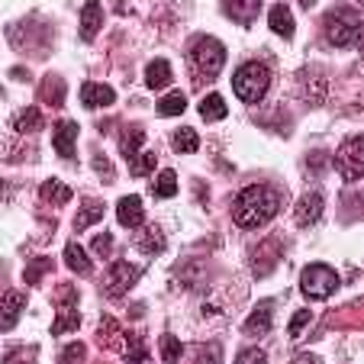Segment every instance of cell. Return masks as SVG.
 <instances>
[{"mask_svg":"<svg viewBox=\"0 0 364 364\" xmlns=\"http://www.w3.org/2000/svg\"><path fill=\"white\" fill-rule=\"evenodd\" d=\"M277 210H281V194L268 184H252L233 200V219L242 229L264 226L268 219L277 216Z\"/></svg>","mask_w":364,"mask_h":364,"instance_id":"cell-1","label":"cell"},{"mask_svg":"<svg viewBox=\"0 0 364 364\" xmlns=\"http://www.w3.org/2000/svg\"><path fill=\"white\" fill-rule=\"evenodd\" d=\"M361 30L364 20L355 7H339L326 13V39L339 49H351V45L361 42Z\"/></svg>","mask_w":364,"mask_h":364,"instance_id":"cell-2","label":"cell"},{"mask_svg":"<svg viewBox=\"0 0 364 364\" xmlns=\"http://www.w3.org/2000/svg\"><path fill=\"white\" fill-rule=\"evenodd\" d=\"M226 65V49L223 42L213 36H200L197 42L190 45V68L200 81H213Z\"/></svg>","mask_w":364,"mask_h":364,"instance_id":"cell-3","label":"cell"},{"mask_svg":"<svg viewBox=\"0 0 364 364\" xmlns=\"http://www.w3.org/2000/svg\"><path fill=\"white\" fill-rule=\"evenodd\" d=\"M233 88H235V97H239V100L258 103L271 88V71L262 65V61H245V65L233 74Z\"/></svg>","mask_w":364,"mask_h":364,"instance_id":"cell-4","label":"cell"},{"mask_svg":"<svg viewBox=\"0 0 364 364\" xmlns=\"http://www.w3.org/2000/svg\"><path fill=\"white\" fill-rule=\"evenodd\" d=\"M300 290L313 300H326L339 290V274L326 264H306L300 274Z\"/></svg>","mask_w":364,"mask_h":364,"instance_id":"cell-5","label":"cell"},{"mask_svg":"<svg viewBox=\"0 0 364 364\" xmlns=\"http://www.w3.org/2000/svg\"><path fill=\"white\" fill-rule=\"evenodd\" d=\"M335 168H339V175L345 177L348 184H358L364 175V139L361 136H351L339 155H335Z\"/></svg>","mask_w":364,"mask_h":364,"instance_id":"cell-6","label":"cell"},{"mask_svg":"<svg viewBox=\"0 0 364 364\" xmlns=\"http://www.w3.org/2000/svg\"><path fill=\"white\" fill-rule=\"evenodd\" d=\"M139 274H142V271L132 268L129 262H113L107 271V293L110 297H123V293L139 281Z\"/></svg>","mask_w":364,"mask_h":364,"instance_id":"cell-7","label":"cell"},{"mask_svg":"<svg viewBox=\"0 0 364 364\" xmlns=\"http://www.w3.org/2000/svg\"><path fill=\"white\" fill-rule=\"evenodd\" d=\"M74 142H78V123L61 119V123L55 126V132H52V146H55V152H59L61 158H74Z\"/></svg>","mask_w":364,"mask_h":364,"instance_id":"cell-8","label":"cell"},{"mask_svg":"<svg viewBox=\"0 0 364 364\" xmlns=\"http://www.w3.org/2000/svg\"><path fill=\"white\" fill-rule=\"evenodd\" d=\"M23 306H26V293H4V300H0V329L4 332H10L20 322Z\"/></svg>","mask_w":364,"mask_h":364,"instance_id":"cell-9","label":"cell"},{"mask_svg":"<svg viewBox=\"0 0 364 364\" xmlns=\"http://www.w3.org/2000/svg\"><path fill=\"white\" fill-rule=\"evenodd\" d=\"M113 100H117V94H113V88H107V84H97V81H88V84L81 88V103H84L88 110L110 107Z\"/></svg>","mask_w":364,"mask_h":364,"instance_id":"cell-10","label":"cell"},{"mask_svg":"<svg viewBox=\"0 0 364 364\" xmlns=\"http://www.w3.org/2000/svg\"><path fill=\"white\" fill-rule=\"evenodd\" d=\"M117 219H119V226H126V229H136V226H142V219H146V210H142V197H123L117 204Z\"/></svg>","mask_w":364,"mask_h":364,"instance_id":"cell-11","label":"cell"},{"mask_svg":"<svg viewBox=\"0 0 364 364\" xmlns=\"http://www.w3.org/2000/svg\"><path fill=\"white\" fill-rule=\"evenodd\" d=\"M223 7H226L229 20L242 23V26H252V20L262 10V0H223Z\"/></svg>","mask_w":364,"mask_h":364,"instance_id":"cell-12","label":"cell"},{"mask_svg":"<svg viewBox=\"0 0 364 364\" xmlns=\"http://www.w3.org/2000/svg\"><path fill=\"white\" fill-rule=\"evenodd\" d=\"M271 322H274V303L264 300V303L255 306V313L245 319V335H264L271 332Z\"/></svg>","mask_w":364,"mask_h":364,"instance_id":"cell-13","label":"cell"},{"mask_svg":"<svg viewBox=\"0 0 364 364\" xmlns=\"http://www.w3.org/2000/svg\"><path fill=\"white\" fill-rule=\"evenodd\" d=\"M100 23H103V7L100 4H97V0L84 4V10H81V39H84V42H94Z\"/></svg>","mask_w":364,"mask_h":364,"instance_id":"cell-14","label":"cell"},{"mask_svg":"<svg viewBox=\"0 0 364 364\" xmlns=\"http://www.w3.org/2000/svg\"><path fill=\"white\" fill-rule=\"evenodd\" d=\"M297 223L300 226H313L316 219L322 216V194H316V190H310V194H303V200L297 204Z\"/></svg>","mask_w":364,"mask_h":364,"instance_id":"cell-15","label":"cell"},{"mask_svg":"<svg viewBox=\"0 0 364 364\" xmlns=\"http://www.w3.org/2000/svg\"><path fill=\"white\" fill-rule=\"evenodd\" d=\"M268 26L277 33V36H293V13L287 10V4H274L268 13Z\"/></svg>","mask_w":364,"mask_h":364,"instance_id":"cell-16","label":"cell"},{"mask_svg":"<svg viewBox=\"0 0 364 364\" xmlns=\"http://www.w3.org/2000/svg\"><path fill=\"white\" fill-rule=\"evenodd\" d=\"M146 84H148L152 90L168 88V84H171V65H168L165 59L148 61V68H146Z\"/></svg>","mask_w":364,"mask_h":364,"instance_id":"cell-17","label":"cell"},{"mask_svg":"<svg viewBox=\"0 0 364 364\" xmlns=\"http://www.w3.org/2000/svg\"><path fill=\"white\" fill-rule=\"evenodd\" d=\"M226 100L219 94H206L204 100H200V117L206 119V123H216V119H226Z\"/></svg>","mask_w":364,"mask_h":364,"instance_id":"cell-18","label":"cell"},{"mask_svg":"<svg viewBox=\"0 0 364 364\" xmlns=\"http://www.w3.org/2000/svg\"><path fill=\"white\" fill-rule=\"evenodd\" d=\"M42 200H49V204H59V206H65L68 200H71V187H68V184H61L59 177H49V181L42 184Z\"/></svg>","mask_w":364,"mask_h":364,"instance_id":"cell-19","label":"cell"},{"mask_svg":"<svg viewBox=\"0 0 364 364\" xmlns=\"http://www.w3.org/2000/svg\"><path fill=\"white\" fill-rule=\"evenodd\" d=\"M184 110H187V97H184V90H171L168 97L158 100V117H181Z\"/></svg>","mask_w":364,"mask_h":364,"instance_id":"cell-20","label":"cell"},{"mask_svg":"<svg viewBox=\"0 0 364 364\" xmlns=\"http://www.w3.org/2000/svg\"><path fill=\"white\" fill-rule=\"evenodd\" d=\"M65 262L71 271H78V274H90V262H88V252L78 245V242H68L65 245Z\"/></svg>","mask_w":364,"mask_h":364,"instance_id":"cell-21","label":"cell"},{"mask_svg":"<svg viewBox=\"0 0 364 364\" xmlns=\"http://www.w3.org/2000/svg\"><path fill=\"white\" fill-rule=\"evenodd\" d=\"M136 245L142 248L146 255H158L161 248H165V235H161V229H158V226H148L146 233H142V235L136 239Z\"/></svg>","mask_w":364,"mask_h":364,"instance_id":"cell-22","label":"cell"},{"mask_svg":"<svg viewBox=\"0 0 364 364\" xmlns=\"http://www.w3.org/2000/svg\"><path fill=\"white\" fill-rule=\"evenodd\" d=\"M81 326V313L74 310V303H68L65 310H61V316L55 322H52V335H65V332H71V329H78Z\"/></svg>","mask_w":364,"mask_h":364,"instance_id":"cell-23","label":"cell"},{"mask_svg":"<svg viewBox=\"0 0 364 364\" xmlns=\"http://www.w3.org/2000/svg\"><path fill=\"white\" fill-rule=\"evenodd\" d=\"M152 194H155V197H175V194H177V175L171 171V168H165V171L155 177Z\"/></svg>","mask_w":364,"mask_h":364,"instance_id":"cell-24","label":"cell"},{"mask_svg":"<svg viewBox=\"0 0 364 364\" xmlns=\"http://www.w3.org/2000/svg\"><path fill=\"white\" fill-rule=\"evenodd\" d=\"M100 216H103V204H100V200H84V213H78L74 229H88L90 223H97Z\"/></svg>","mask_w":364,"mask_h":364,"instance_id":"cell-25","label":"cell"},{"mask_svg":"<svg viewBox=\"0 0 364 364\" xmlns=\"http://www.w3.org/2000/svg\"><path fill=\"white\" fill-rule=\"evenodd\" d=\"M142 142H146V132L139 129V126H132V129L123 132V142H119V148H123L126 158H136V155H139V146H142Z\"/></svg>","mask_w":364,"mask_h":364,"instance_id":"cell-26","label":"cell"},{"mask_svg":"<svg viewBox=\"0 0 364 364\" xmlns=\"http://www.w3.org/2000/svg\"><path fill=\"white\" fill-rule=\"evenodd\" d=\"M155 165H158V155H155V152H146V155H136V158H129L132 177H146V175H152Z\"/></svg>","mask_w":364,"mask_h":364,"instance_id":"cell-27","label":"cell"},{"mask_svg":"<svg viewBox=\"0 0 364 364\" xmlns=\"http://www.w3.org/2000/svg\"><path fill=\"white\" fill-rule=\"evenodd\" d=\"M200 148V139H197V132L190 129V126H184V129H177L175 132V152H197Z\"/></svg>","mask_w":364,"mask_h":364,"instance_id":"cell-28","label":"cell"},{"mask_svg":"<svg viewBox=\"0 0 364 364\" xmlns=\"http://www.w3.org/2000/svg\"><path fill=\"white\" fill-rule=\"evenodd\" d=\"M13 126H16V132H33L42 126V113H39L36 107H30L26 113H20V117L13 119Z\"/></svg>","mask_w":364,"mask_h":364,"instance_id":"cell-29","label":"cell"},{"mask_svg":"<svg viewBox=\"0 0 364 364\" xmlns=\"http://www.w3.org/2000/svg\"><path fill=\"white\" fill-rule=\"evenodd\" d=\"M49 268H52V262H49V258H36V262H33L30 268H26V274H23V281H26V284H30V287H36L39 281H42V274H45V271H49Z\"/></svg>","mask_w":364,"mask_h":364,"instance_id":"cell-30","label":"cell"},{"mask_svg":"<svg viewBox=\"0 0 364 364\" xmlns=\"http://www.w3.org/2000/svg\"><path fill=\"white\" fill-rule=\"evenodd\" d=\"M181 355H184V345L177 342L175 335H165V339H161V358H165V361H177Z\"/></svg>","mask_w":364,"mask_h":364,"instance_id":"cell-31","label":"cell"},{"mask_svg":"<svg viewBox=\"0 0 364 364\" xmlns=\"http://www.w3.org/2000/svg\"><path fill=\"white\" fill-rule=\"evenodd\" d=\"M42 97L45 100H55V103H61L65 100V81H59V78H49L45 81V88H42Z\"/></svg>","mask_w":364,"mask_h":364,"instance_id":"cell-32","label":"cell"},{"mask_svg":"<svg viewBox=\"0 0 364 364\" xmlns=\"http://www.w3.org/2000/svg\"><path fill=\"white\" fill-rule=\"evenodd\" d=\"M129 342H126V358H136V361H148V351L146 345H142V339L139 335H126Z\"/></svg>","mask_w":364,"mask_h":364,"instance_id":"cell-33","label":"cell"},{"mask_svg":"<svg viewBox=\"0 0 364 364\" xmlns=\"http://www.w3.org/2000/svg\"><path fill=\"white\" fill-rule=\"evenodd\" d=\"M310 319H313V313H310V310H297V313H293V319H290V329H287V335H290V339H300V332H303V326H306Z\"/></svg>","mask_w":364,"mask_h":364,"instance_id":"cell-34","label":"cell"},{"mask_svg":"<svg viewBox=\"0 0 364 364\" xmlns=\"http://www.w3.org/2000/svg\"><path fill=\"white\" fill-rule=\"evenodd\" d=\"M110 248H113V239H110V233H103V235H97V239H94V252H97V255H107Z\"/></svg>","mask_w":364,"mask_h":364,"instance_id":"cell-35","label":"cell"},{"mask_svg":"<svg viewBox=\"0 0 364 364\" xmlns=\"http://www.w3.org/2000/svg\"><path fill=\"white\" fill-rule=\"evenodd\" d=\"M239 361H264V351L262 348H245V351H239Z\"/></svg>","mask_w":364,"mask_h":364,"instance_id":"cell-36","label":"cell"},{"mask_svg":"<svg viewBox=\"0 0 364 364\" xmlns=\"http://www.w3.org/2000/svg\"><path fill=\"white\" fill-rule=\"evenodd\" d=\"M61 358H65V361H74V358H84V345H68L65 355H61Z\"/></svg>","mask_w":364,"mask_h":364,"instance_id":"cell-37","label":"cell"}]
</instances>
